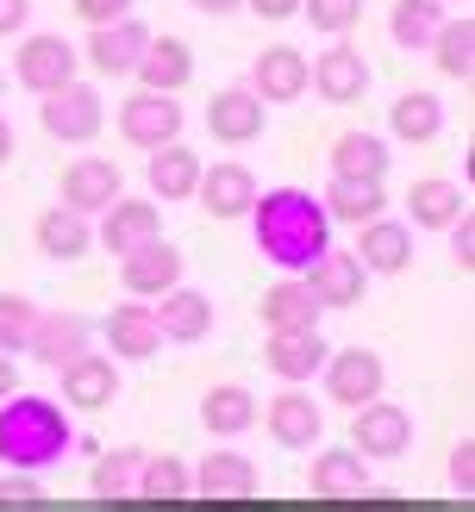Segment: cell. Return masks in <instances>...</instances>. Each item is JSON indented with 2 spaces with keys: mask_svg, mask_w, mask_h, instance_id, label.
Listing matches in <instances>:
<instances>
[{
  "mask_svg": "<svg viewBox=\"0 0 475 512\" xmlns=\"http://www.w3.org/2000/svg\"><path fill=\"white\" fill-rule=\"evenodd\" d=\"M244 219L257 232L263 263H275L282 275H300L319 250H332V219H325L319 194H307V188H263Z\"/></svg>",
  "mask_w": 475,
  "mask_h": 512,
  "instance_id": "cell-1",
  "label": "cell"
},
{
  "mask_svg": "<svg viewBox=\"0 0 475 512\" xmlns=\"http://www.w3.org/2000/svg\"><path fill=\"white\" fill-rule=\"evenodd\" d=\"M69 438L75 425L63 419L57 400L44 394H7L0 400V463L7 469H25V475H44L69 456Z\"/></svg>",
  "mask_w": 475,
  "mask_h": 512,
  "instance_id": "cell-2",
  "label": "cell"
},
{
  "mask_svg": "<svg viewBox=\"0 0 475 512\" xmlns=\"http://www.w3.org/2000/svg\"><path fill=\"white\" fill-rule=\"evenodd\" d=\"M75 69H82V50H75L63 32H25L19 38V57H13V82L25 94H57L63 82H75Z\"/></svg>",
  "mask_w": 475,
  "mask_h": 512,
  "instance_id": "cell-3",
  "label": "cell"
},
{
  "mask_svg": "<svg viewBox=\"0 0 475 512\" xmlns=\"http://www.w3.org/2000/svg\"><path fill=\"white\" fill-rule=\"evenodd\" d=\"M350 450L363 456V463H394V456L413 450V413L394 400H369L350 413Z\"/></svg>",
  "mask_w": 475,
  "mask_h": 512,
  "instance_id": "cell-4",
  "label": "cell"
},
{
  "mask_svg": "<svg viewBox=\"0 0 475 512\" xmlns=\"http://www.w3.org/2000/svg\"><path fill=\"white\" fill-rule=\"evenodd\" d=\"M369 63H363V50L357 44H344L332 38V50H319V57L307 63V88L325 100V107H357V100L369 94Z\"/></svg>",
  "mask_w": 475,
  "mask_h": 512,
  "instance_id": "cell-5",
  "label": "cell"
},
{
  "mask_svg": "<svg viewBox=\"0 0 475 512\" xmlns=\"http://www.w3.org/2000/svg\"><path fill=\"white\" fill-rule=\"evenodd\" d=\"M38 125L50 138H63V144H88L100 125H107V100H100V88H88V82H63L57 94H44Z\"/></svg>",
  "mask_w": 475,
  "mask_h": 512,
  "instance_id": "cell-6",
  "label": "cell"
},
{
  "mask_svg": "<svg viewBox=\"0 0 475 512\" xmlns=\"http://www.w3.org/2000/svg\"><path fill=\"white\" fill-rule=\"evenodd\" d=\"M182 125H188V113L175 107V94H150V88H138L132 100H119V138L138 144V150H163V144H175V138H182Z\"/></svg>",
  "mask_w": 475,
  "mask_h": 512,
  "instance_id": "cell-7",
  "label": "cell"
},
{
  "mask_svg": "<svg viewBox=\"0 0 475 512\" xmlns=\"http://www.w3.org/2000/svg\"><path fill=\"white\" fill-rule=\"evenodd\" d=\"M382 388H388V363L375 350H363V344H350V350H332L325 356V394H332L338 406H369V400H382Z\"/></svg>",
  "mask_w": 475,
  "mask_h": 512,
  "instance_id": "cell-8",
  "label": "cell"
},
{
  "mask_svg": "<svg viewBox=\"0 0 475 512\" xmlns=\"http://www.w3.org/2000/svg\"><path fill=\"white\" fill-rule=\"evenodd\" d=\"M119 194H125V175H119V163H113V157H75V163L63 169L57 207L82 213V219H100Z\"/></svg>",
  "mask_w": 475,
  "mask_h": 512,
  "instance_id": "cell-9",
  "label": "cell"
},
{
  "mask_svg": "<svg viewBox=\"0 0 475 512\" xmlns=\"http://www.w3.org/2000/svg\"><path fill=\"white\" fill-rule=\"evenodd\" d=\"M257 419H263V431H269L282 450H313V444L325 438V413L313 406L307 388H282L275 400L257 406Z\"/></svg>",
  "mask_w": 475,
  "mask_h": 512,
  "instance_id": "cell-10",
  "label": "cell"
},
{
  "mask_svg": "<svg viewBox=\"0 0 475 512\" xmlns=\"http://www.w3.org/2000/svg\"><path fill=\"white\" fill-rule=\"evenodd\" d=\"M300 281L313 288V300H319V313H344V306H357L363 300V288H369V275H363V263L350 250H319L307 269H300Z\"/></svg>",
  "mask_w": 475,
  "mask_h": 512,
  "instance_id": "cell-11",
  "label": "cell"
},
{
  "mask_svg": "<svg viewBox=\"0 0 475 512\" xmlns=\"http://www.w3.org/2000/svg\"><path fill=\"white\" fill-rule=\"evenodd\" d=\"M150 238H163V213H157V200H132V194H119L94 225V244L113 250V256H132Z\"/></svg>",
  "mask_w": 475,
  "mask_h": 512,
  "instance_id": "cell-12",
  "label": "cell"
},
{
  "mask_svg": "<svg viewBox=\"0 0 475 512\" xmlns=\"http://www.w3.org/2000/svg\"><path fill=\"white\" fill-rule=\"evenodd\" d=\"M144 44H150L144 19H113V25H94V32H88L82 63H88L94 75H107V82H119V75H132V69H138Z\"/></svg>",
  "mask_w": 475,
  "mask_h": 512,
  "instance_id": "cell-13",
  "label": "cell"
},
{
  "mask_svg": "<svg viewBox=\"0 0 475 512\" xmlns=\"http://www.w3.org/2000/svg\"><path fill=\"white\" fill-rule=\"evenodd\" d=\"M119 281H125L132 300H157V294H169L175 281H182V250L169 238H150L132 256H119Z\"/></svg>",
  "mask_w": 475,
  "mask_h": 512,
  "instance_id": "cell-14",
  "label": "cell"
},
{
  "mask_svg": "<svg viewBox=\"0 0 475 512\" xmlns=\"http://www.w3.org/2000/svg\"><path fill=\"white\" fill-rule=\"evenodd\" d=\"M250 94L263 100V107H288V100L307 94V57H300L294 44H269L257 63H250Z\"/></svg>",
  "mask_w": 475,
  "mask_h": 512,
  "instance_id": "cell-15",
  "label": "cell"
},
{
  "mask_svg": "<svg viewBox=\"0 0 475 512\" xmlns=\"http://www.w3.org/2000/svg\"><path fill=\"white\" fill-rule=\"evenodd\" d=\"M100 331H107V356H113V363H150V356L163 350L157 313H150V306H138V300H119Z\"/></svg>",
  "mask_w": 475,
  "mask_h": 512,
  "instance_id": "cell-16",
  "label": "cell"
},
{
  "mask_svg": "<svg viewBox=\"0 0 475 512\" xmlns=\"http://www.w3.org/2000/svg\"><path fill=\"white\" fill-rule=\"evenodd\" d=\"M257 175H250L244 163H213V169H200V182H194V200L207 207L213 219H244L250 207H257Z\"/></svg>",
  "mask_w": 475,
  "mask_h": 512,
  "instance_id": "cell-17",
  "label": "cell"
},
{
  "mask_svg": "<svg viewBox=\"0 0 475 512\" xmlns=\"http://www.w3.org/2000/svg\"><path fill=\"white\" fill-rule=\"evenodd\" d=\"M263 125H269V107L250 88H219L207 100V132L219 144H257L263 138Z\"/></svg>",
  "mask_w": 475,
  "mask_h": 512,
  "instance_id": "cell-18",
  "label": "cell"
},
{
  "mask_svg": "<svg viewBox=\"0 0 475 512\" xmlns=\"http://www.w3.org/2000/svg\"><path fill=\"white\" fill-rule=\"evenodd\" d=\"M363 263V275H400L413 263V225H400V219H369L357 225V250H350Z\"/></svg>",
  "mask_w": 475,
  "mask_h": 512,
  "instance_id": "cell-19",
  "label": "cell"
},
{
  "mask_svg": "<svg viewBox=\"0 0 475 512\" xmlns=\"http://www.w3.org/2000/svg\"><path fill=\"white\" fill-rule=\"evenodd\" d=\"M325 356H332V344H325L319 331H269V344H263V363L282 375L288 388H307L325 369Z\"/></svg>",
  "mask_w": 475,
  "mask_h": 512,
  "instance_id": "cell-20",
  "label": "cell"
},
{
  "mask_svg": "<svg viewBox=\"0 0 475 512\" xmlns=\"http://www.w3.org/2000/svg\"><path fill=\"white\" fill-rule=\"evenodd\" d=\"M163 306H150L157 313V331H163V344H200L213 331V300L188 288V281H175L169 294H157Z\"/></svg>",
  "mask_w": 475,
  "mask_h": 512,
  "instance_id": "cell-21",
  "label": "cell"
},
{
  "mask_svg": "<svg viewBox=\"0 0 475 512\" xmlns=\"http://www.w3.org/2000/svg\"><path fill=\"white\" fill-rule=\"evenodd\" d=\"M57 375H63V400L82 406V413H100V406L119 400V363H113V356L82 350V356H75V363H63Z\"/></svg>",
  "mask_w": 475,
  "mask_h": 512,
  "instance_id": "cell-22",
  "label": "cell"
},
{
  "mask_svg": "<svg viewBox=\"0 0 475 512\" xmlns=\"http://www.w3.org/2000/svg\"><path fill=\"white\" fill-rule=\"evenodd\" d=\"M188 488L207 500H250L257 494V463L244 450H213L200 456V469H188Z\"/></svg>",
  "mask_w": 475,
  "mask_h": 512,
  "instance_id": "cell-23",
  "label": "cell"
},
{
  "mask_svg": "<svg viewBox=\"0 0 475 512\" xmlns=\"http://www.w3.org/2000/svg\"><path fill=\"white\" fill-rule=\"evenodd\" d=\"M88 338H94V325L82 313H38L25 356H38L44 369H63V363H75V356L88 350Z\"/></svg>",
  "mask_w": 475,
  "mask_h": 512,
  "instance_id": "cell-24",
  "label": "cell"
},
{
  "mask_svg": "<svg viewBox=\"0 0 475 512\" xmlns=\"http://www.w3.org/2000/svg\"><path fill=\"white\" fill-rule=\"evenodd\" d=\"M32 238H38V256H50V263H82L94 250V219L69 213V207H44Z\"/></svg>",
  "mask_w": 475,
  "mask_h": 512,
  "instance_id": "cell-25",
  "label": "cell"
},
{
  "mask_svg": "<svg viewBox=\"0 0 475 512\" xmlns=\"http://www.w3.org/2000/svg\"><path fill=\"white\" fill-rule=\"evenodd\" d=\"M307 488L319 494V500H363L369 494V463L357 450H319L313 456V469H307Z\"/></svg>",
  "mask_w": 475,
  "mask_h": 512,
  "instance_id": "cell-26",
  "label": "cell"
},
{
  "mask_svg": "<svg viewBox=\"0 0 475 512\" xmlns=\"http://www.w3.org/2000/svg\"><path fill=\"white\" fill-rule=\"evenodd\" d=\"M132 75H138L150 94H175V88H188V75H194V50H188V38H169V32H163V38H150Z\"/></svg>",
  "mask_w": 475,
  "mask_h": 512,
  "instance_id": "cell-27",
  "label": "cell"
},
{
  "mask_svg": "<svg viewBox=\"0 0 475 512\" xmlns=\"http://www.w3.org/2000/svg\"><path fill=\"white\" fill-rule=\"evenodd\" d=\"M257 394L250 388H238V381H219V388H207L200 394V425L213 431V438H244L250 425H257Z\"/></svg>",
  "mask_w": 475,
  "mask_h": 512,
  "instance_id": "cell-28",
  "label": "cell"
},
{
  "mask_svg": "<svg viewBox=\"0 0 475 512\" xmlns=\"http://www.w3.org/2000/svg\"><path fill=\"white\" fill-rule=\"evenodd\" d=\"M319 207H325V219H332V225H369V219H382L388 194H382V182L332 175V182H325V194H319Z\"/></svg>",
  "mask_w": 475,
  "mask_h": 512,
  "instance_id": "cell-29",
  "label": "cell"
},
{
  "mask_svg": "<svg viewBox=\"0 0 475 512\" xmlns=\"http://www.w3.org/2000/svg\"><path fill=\"white\" fill-rule=\"evenodd\" d=\"M200 169H207V163H200L182 138H175V144H163V150H150L144 182H150V194H157V200H194Z\"/></svg>",
  "mask_w": 475,
  "mask_h": 512,
  "instance_id": "cell-30",
  "label": "cell"
},
{
  "mask_svg": "<svg viewBox=\"0 0 475 512\" xmlns=\"http://www.w3.org/2000/svg\"><path fill=\"white\" fill-rule=\"evenodd\" d=\"M263 325L269 331H319V300L300 275H282L275 288H263Z\"/></svg>",
  "mask_w": 475,
  "mask_h": 512,
  "instance_id": "cell-31",
  "label": "cell"
},
{
  "mask_svg": "<svg viewBox=\"0 0 475 512\" xmlns=\"http://www.w3.org/2000/svg\"><path fill=\"white\" fill-rule=\"evenodd\" d=\"M388 132L400 144H432L444 132V100L432 88H407V94H394V107H388Z\"/></svg>",
  "mask_w": 475,
  "mask_h": 512,
  "instance_id": "cell-32",
  "label": "cell"
},
{
  "mask_svg": "<svg viewBox=\"0 0 475 512\" xmlns=\"http://www.w3.org/2000/svg\"><path fill=\"white\" fill-rule=\"evenodd\" d=\"M407 213H413V225H425V232H444L457 213H469V194L457 182H444V175H425V182L407 188Z\"/></svg>",
  "mask_w": 475,
  "mask_h": 512,
  "instance_id": "cell-33",
  "label": "cell"
},
{
  "mask_svg": "<svg viewBox=\"0 0 475 512\" xmlns=\"http://www.w3.org/2000/svg\"><path fill=\"white\" fill-rule=\"evenodd\" d=\"M388 138L382 132H344L332 144V175H357V182H382L388 175Z\"/></svg>",
  "mask_w": 475,
  "mask_h": 512,
  "instance_id": "cell-34",
  "label": "cell"
},
{
  "mask_svg": "<svg viewBox=\"0 0 475 512\" xmlns=\"http://www.w3.org/2000/svg\"><path fill=\"white\" fill-rule=\"evenodd\" d=\"M432 63H438V75H450V82H469L475 75V19L469 13L463 19L444 13L438 38H432Z\"/></svg>",
  "mask_w": 475,
  "mask_h": 512,
  "instance_id": "cell-35",
  "label": "cell"
},
{
  "mask_svg": "<svg viewBox=\"0 0 475 512\" xmlns=\"http://www.w3.org/2000/svg\"><path fill=\"white\" fill-rule=\"evenodd\" d=\"M438 25H444V7H438V0H394V7H388V38H394L400 50H432Z\"/></svg>",
  "mask_w": 475,
  "mask_h": 512,
  "instance_id": "cell-36",
  "label": "cell"
},
{
  "mask_svg": "<svg viewBox=\"0 0 475 512\" xmlns=\"http://www.w3.org/2000/svg\"><path fill=\"white\" fill-rule=\"evenodd\" d=\"M138 463H144V450H100L94 456V475H88V494L94 500H125L132 494V481H138Z\"/></svg>",
  "mask_w": 475,
  "mask_h": 512,
  "instance_id": "cell-37",
  "label": "cell"
},
{
  "mask_svg": "<svg viewBox=\"0 0 475 512\" xmlns=\"http://www.w3.org/2000/svg\"><path fill=\"white\" fill-rule=\"evenodd\" d=\"M132 494H144V500H188L194 494L188 488V463H175V456H144Z\"/></svg>",
  "mask_w": 475,
  "mask_h": 512,
  "instance_id": "cell-38",
  "label": "cell"
},
{
  "mask_svg": "<svg viewBox=\"0 0 475 512\" xmlns=\"http://www.w3.org/2000/svg\"><path fill=\"white\" fill-rule=\"evenodd\" d=\"M32 325H38V300L25 294H0V356H25V344H32Z\"/></svg>",
  "mask_w": 475,
  "mask_h": 512,
  "instance_id": "cell-39",
  "label": "cell"
},
{
  "mask_svg": "<svg viewBox=\"0 0 475 512\" xmlns=\"http://www.w3.org/2000/svg\"><path fill=\"white\" fill-rule=\"evenodd\" d=\"M300 13H307L313 32L350 38V32H357V19H363V0H300Z\"/></svg>",
  "mask_w": 475,
  "mask_h": 512,
  "instance_id": "cell-40",
  "label": "cell"
},
{
  "mask_svg": "<svg viewBox=\"0 0 475 512\" xmlns=\"http://www.w3.org/2000/svg\"><path fill=\"white\" fill-rule=\"evenodd\" d=\"M444 232H450V256H457V269L469 275L475 269V213H457Z\"/></svg>",
  "mask_w": 475,
  "mask_h": 512,
  "instance_id": "cell-41",
  "label": "cell"
},
{
  "mask_svg": "<svg viewBox=\"0 0 475 512\" xmlns=\"http://www.w3.org/2000/svg\"><path fill=\"white\" fill-rule=\"evenodd\" d=\"M450 488H457L463 500L475 494V438H463L457 450H450Z\"/></svg>",
  "mask_w": 475,
  "mask_h": 512,
  "instance_id": "cell-42",
  "label": "cell"
},
{
  "mask_svg": "<svg viewBox=\"0 0 475 512\" xmlns=\"http://www.w3.org/2000/svg\"><path fill=\"white\" fill-rule=\"evenodd\" d=\"M75 13H82V19H88V32H94V25L132 19V0H75Z\"/></svg>",
  "mask_w": 475,
  "mask_h": 512,
  "instance_id": "cell-43",
  "label": "cell"
},
{
  "mask_svg": "<svg viewBox=\"0 0 475 512\" xmlns=\"http://www.w3.org/2000/svg\"><path fill=\"white\" fill-rule=\"evenodd\" d=\"M0 500H44V481L25 475V469H7L0 475Z\"/></svg>",
  "mask_w": 475,
  "mask_h": 512,
  "instance_id": "cell-44",
  "label": "cell"
},
{
  "mask_svg": "<svg viewBox=\"0 0 475 512\" xmlns=\"http://www.w3.org/2000/svg\"><path fill=\"white\" fill-rule=\"evenodd\" d=\"M32 25V0H0V38H13Z\"/></svg>",
  "mask_w": 475,
  "mask_h": 512,
  "instance_id": "cell-45",
  "label": "cell"
},
{
  "mask_svg": "<svg viewBox=\"0 0 475 512\" xmlns=\"http://www.w3.org/2000/svg\"><path fill=\"white\" fill-rule=\"evenodd\" d=\"M244 7L257 13V19H294V13H300V0H244Z\"/></svg>",
  "mask_w": 475,
  "mask_h": 512,
  "instance_id": "cell-46",
  "label": "cell"
},
{
  "mask_svg": "<svg viewBox=\"0 0 475 512\" xmlns=\"http://www.w3.org/2000/svg\"><path fill=\"white\" fill-rule=\"evenodd\" d=\"M188 7H194V13H207V19H225V13H238L244 0H188Z\"/></svg>",
  "mask_w": 475,
  "mask_h": 512,
  "instance_id": "cell-47",
  "label": "cell"
},
{
  "mask_svg": "<svg viewBox=\"0 0 475 512\" xmlns=\"http://www.w3.org/2000/svg\"><path fill=\"white\" fill-rule=\"evenodd\" d=\"M19 394V375H13V356H0V400Z\"/></svg>",
  "mask_w": 475,
  "mask_h": 512,
  "instance_id": "cell-48",
  "label": "cell"
},
{
  "mask_svg": "<svg viewBox=\"0 0 475 512\" xmlns=\"http://www.w3.org/2000/svg\"><path fill=\"white\" fill-rule=\"evenodd\" d=\"M13 150H19V138H13V125H7V113H0V163H13Z\"/></svg>",
  "mask_w": 475,
  "mask_h": 512,
  "instance_id": "cell-49",
  "label": "cell"
},
{
  "mask_svg": "<svg viewBox=\"0 0 475 512\" xmlns=\"http://www.w3.org/2000/svg\"><path fill=\"white\" fill-rule=\"evenodd\" d=\"M0 512H50L44 500H0Z\"/></svg>",
  "mask_w": 475,
  "mask_h": 512,
  "instance_id": "cell-50",
  "label": "cell"
},
{
  "mask_svg": "<svg viewBox=\"0 0 475 512\" xmlns=\"http://www.w3.org/2000/svg\"><path fill=\"white\" fill-rule=\"evenodd\" d=\"M0 94H7V75H0Z\"/></svg>",
  "mask_w": 475,
  "mask_h": 512,
  "instance_id": "cell-51",
  "label": "cell"
},
{
  "mask_svg": "<svg viewBox=\"0 0 475 512\" xmlns=\"http://www.w3.org/2000/svg\"><path fill=\"white\" fill-rule=\"evenodd\" d=\"M438 7H444V0H438Z\"/></svg>",
  "mask_w": 475,
  "mask_h": 512,
  "instance_id": "cell-52",
  "label": "cell"
}]
</instances>
